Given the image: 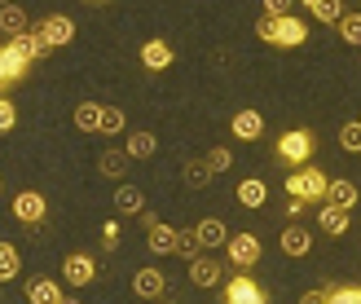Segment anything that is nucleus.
<instances>
[{"instance_id": "nucleus-1", "label": "nucleus", "mask_w": 361, "mask_h": 304, "mask_svg": "<svg viewBox=\"0 0 361 304\" xmlns=\"http://www.w3.org/2000/svg\"><path fill=\"white\" fill-rule=\"evenodd\" d=\"M286 190H291L295 203H326L331 199V176L322 168H313V164H304V168H295L286 176Z\"/></svg>"}, {"instance_id": "nucleus-2", "label": "nucleus", "mask_w": 361, "mask_h": 304, "mask_svg": "<svg viewBox=\"0 0 361 304\" xmlns=\"http://www.w3.org/2000/svg\"><path fill=\"white\" fill-rule=\"evenodd\" d=\"M313 150H317V137H313L309 128H291V133H282V141H278L282 164H291V168H304Z\"/></svg>"}, {"instance_id": "nucleus-3", "label": "nucleus", "mask_w": 361, "mask_h": 304, "mask_svg": "<svg viewBox=\"0 0 361 304\" xmlns=\"http://www.w3.org/2000/svg\"><path fill=\"white\" fill-rule=\"evenodd\" d=\"M225 304H269V296H264V287H260L256 278H247L238 269V274L225 282Z\"/></svg>"}, {"instance_id": "nucleus-4", "label": "nucleus", "mask_w": 361, "mask_h": 304, "mask_svg": "<svg viewBox=\"0 0 361 304\" xmlns=\"http://www.w3.org/2000/svg\"><path fill=\"white\" fill-rule=\"evenodd\" d=\"M225 256H229L233 269H243V274H247L251 265L260 260V238H256V234H233L229 247H225Z\"/></svg>"}, {"instance_id": "nucleus-5", "label": "nucleus", "mask_w": 361, "mask_h": 304, "mask_svg": "<svg viewBox=\"0 0 361 304\" xmlns=\"http://www.w3.org/2000/svg\"><path fill=\"white\" fill-rule=\"evenodd\" d=\"M0 58H5V71H9V80H13V84H23V80H27V71L35 66V58L27 53L23 40H9L5 49H0Z\"/></svg>"}, {"instance_id": "nucleus-6", "label": "nucleus", "mask_w": 361, "mask_h": 304, "mask_svg": "<svg viewBox=\"0 0 361 304\" xmlns=\"http://www.w3.org/2000/svg\"><path fill=\"white\" fill-rule=\"evenodd\" d=\"M44 212H49V203H44V194L40 190H23L13 199V217L23 221V225H40L44 221Z\"/></svg>"}, {"instance_id": "nucleus-7", "label": "nucleus", "mask_w": 361, "mask_h": 304, "mask_svg": "<svg viewBox=\"0 0 361 304\" xmlns=\"http://www.w3.org/2000/svg\"><path fill=\"white\" fill-rule=\"evenodd\" d=\"M62 278L71 282V287H88V282L97 278V260H93V256H84V252L66 256V260H62Z\"/></svg>"}, {"instance_id": "nucleus-8", "label": "nucleus", "mask_w": 361, "mask_h": 304, "mask_svg": "<svg viewBox=\"0 0 361 304\" xmlns=\"http://www.w3.org/2000/svg\"><path fill=\"white\" fill-rule=\"evenodd\" d=\"M190 282H194V287H221V282H225V265L207 260V252H203L198 260H190Z\"/></svg>"}, {"instance_id": "nucleus-9", "label": "nucleus", "mask_w": 361, "mask_h": 304, "mask_svg": "<svg viewBox=\"0 0 361 304\" xmlns=\"http://www.w3.org/2000/svg\"><path fill=\"white\" fill-rule=\"evenodd\" d=\"M172 62H176V49L168 40H146L141 44V66L146 71H168Z\"/></svg>"}, {"instance_id": "nucleus-10", "label": "nucleus", "mask_w": 361, "mask_h": 304, "mask_svg": "<svg viewBox=\"0 0 361 304\" xmlns=\"http://www.w3.org/2000/svg\"><path fill=\"white\" fill-rule=\"evenodd\" d=\"M194 234H198V243H203V252H216V247H229V229H225V221H216V217H207V221H198L194 225Z\"/></svg>"}, {"instance_id": "nucleus-11", "label": "nucleus", "mask_w": 361, "mask_h": 304, "mask_svg": "<svg viewBox=\"0 0 361 304\" xmlns=\"http://www.w3.org/2000/svg\"><path fill=\"white\" fill-rule=\"evenodd\" d=\"M317 225H322V229H326V234H331V238H344V234H348V225H353V221H348V207H335V203H322V212H317Z\"/></svg>"}, {"instance_id": "nucleus-12", "label": "nucleus", "mask_w": 361, "mask_h": 304, "mask_svg": "<svg viewBox=\"0 0 361 304\" xmlns=\"http://www.w3.org/2000/svg\"><path fill=\"white\" fill-rule=\"evenodd\" d=\"M31 23H27V9L23 5H0V35H9V40H18V35H27Z\"/></svg>"}, {"instance_id": "nucleus-13", "label": "nucleus", "mask_w": 361, "mask_h": 304, "mask_svg": "<svg viewBox=\"0 0 361 304\" xmlns=\"http://www.w3.org/2000/svg\"><path fill=\"white\" fill-rule=\"evenodd\" d=\"M229 128H233V137H238V141H260L264 119H260V111H238V115L229 119Z\"/></svg>"}, {"instance_id": "nucleus-14", "label": "nucleus", "mask_w": 361, "mask_h": 304, "mask_svg": "<svg viewBox=\"0 0 361 304\" xmlns=\"http://www.w3.org/2000/svg\"><path fill=\"white\" fill-rule=\"evenodd\" d=\"M133 291H137L141 300H154V296L168 291V278L159 274V269H137V274H133Z\"/></svg>"}, {"instance_id": "nucleus-15", "label": "nucleus", "mask_w": 361, "mask_h": 304, "mask_svg": "<svg viewBox=\"0 0 361 304\" xmlns=\"http://www.w3.org/2000/svg\"><path fill=\"white\" fill-rule=\"evenodd\" d=\"M40 27H44V35L53 40V49H62V44H71V40H75V23H71L66 13H49Z\"/></svg>"}, {"instance_id": "nucleus-16", "label": "nucleus", "mask_w": 361, "mask_h": 304, "mask_svg": "<svg viewBox=\"0 0 361 304\" xmlns=\"http://www.w3.org/2000/svg\"><path fill=\"white\" fill-rule=\"evenodd\" d=\"M304 44V23L295 13H282V23H278V40L274 49H300Z\"/></svg>"}, {"instance_id": "nucleus-17", "label": "nucleus", "mask_w": 361, "mask_h": 304, "mask_svg": "<svg viewBox=\"0 0 361 304\" xmlns=\"http://www.w3.org/2000/svg\"><path fill=\"white\" fill-rule=\"evenodd\" d=\"M146 243H150V252L154 256H164V252H176V243H180V229H172V225H150V234H146Z\"/></svg>"}, {"instance_id": "nucleus-18", "label": "nucleus", "mask_w": 361, "mask_h": 304, "mask_svg": "<svg viewBox=\"0 0 361 304\" xmlns=\"http://www.w3.org/2000/svg\"><path fill=\"white\" fill-rule=\"evenodd\" d=\"M282 252H286V256H309V252H313L309 229H304V225H286V229H282Z\"/></svg>"}, {"instance_id": "nucleus-19", "label": "nucleus", "mask_w": 361, "mask_h": 304, "mask_svg": "<svg viewBox=\"0 0 361 304\" xmlns=\"http://www.w3.org/2000/svg\"><path fill=\"white\" fill-rule=\"evenodd\" d=\"M128 164H133V154H128V150H102L97 172H102V176H111V181H119V176L128 172Z\"/></svg>"}, {"instance_id": "nucleus-20", "label": "nucleus", "mask_w": 361, "mask_h": 304, "mask_svg": "<svg viewBox=\"0 0 361 304\" xmlns=\"http://www.w3.org/2000/svg\"><path fill=\"white\" fill-rule=\"evenodd\" d=\"M264 199H269V186L260 181V176H247V181H238V203L243 207H264Z\"/></svg>"}, {"instance_id": "nucleus-21", "label": "nucleus", "mask_w": 361, "mask_h": 304, "mask_svg": "<svg viewBox=\"0 0 361 304\" xmlns=\"http://www.w3.org/2000/svg\"><path fill=\"white\" fill-rule=\"evenodd\" d=\"M62 291H58V282L53 278H31L27 282V304H58Z\"/></svg>"}, {"instance_id": "nucleus-22", "label": "nucleus", "mask_w": 361, "mask_h": 304, "mask_svg": "<svg viewBox=\"0 0 361 304\" xmlns=\"http://www.w3.org/2000/svg\"><path fill=\"white\" fill-rule=\"evenodd\" d=\"M115 212H123V217H141V212H146V194H141L137 186L115 190Z\"/></svg>"}, {"instance_id": "nucleus-23", "label": "nucleus", "mask_w": 361, "mask_h": 304, "mask_svg": "<svg viewBox=\"0 0 361 304\" xmlns=\"http://www.w3.org/2000/svg\"><path fill=\"white\" fill-rule=\"evenodd\" d=\"M102 115H106V106L80 102V106H75V128H80V133H102Z\"/></svg>"}, {"instance_id": "nucleus-24", "label": "nucleus", "mask_w": 361, "mask_h": 304, "mask_svg": "<svg viewBox=\"0 0 361 304\" xmlns=\"http://www.w3.org/2000/svg\"><path fill=\"white\" fill-rule=\"evenodd\" d=\"M357 199H361V190L353 186V181H344V176H339V181H331V199L326 203H335V207H357Z\"/></svg>"}, {"instance_id": "nucleus-25", "label": "nucleus", "mask_w": 361, "mask_h": 304, "mask_svg": "<svg viewBox=\"0 0 361 304\" xmlns=\"http://www.w3.org/2000/svg\"><path fill=\"white\" fill-rule=\"evenodd\" d=\"M18 40L27 44V53H31L35 62H40V58H49V53H53V40H49V35H44V27H31L27 35H18Z\"/></svg>"}, {"instance_id": "nucleus-26", "label": "nucleus", "mask_w": 361, "mask_h": 304, "mask_svg": "<svg viewBox=\"0 0 361 304\" xmlns=\"http://www.w3.org/2000/svg\"><path fill=\"white\" fill-rule=\"evenodd\" d=\"M212 176H216V172H212V168L203 164V159H190V164L180 168V181H185L190 190H203V186L212 181Z\"/></svg>"}, {"instance_id": "nucleus-27", "label": "nucleus", "mask_w": 361, "mask_h": 304, "mask_svg": "<svg viewBox=\"0 0 361 304\" xmlns=\"http://www.w3.org/2000/svg\"><path fill=\"white\" fill-rule=\"evenodd\" d=\"M18 269H23V260H18V247L0 243V282H13Z\"/></svg>"}, {"instance_id": "nucleus-28", "label": "nucleus", "mask_w": 361, "mask_h": 304, "mask_svg": "<svg viewBox=\"0 0 361 304\" xmlns=\"http://www.w3.org/2000/svg\"><path fill=\"white\" fill-rule=\"evenodd\" d=\"M123 150H128L133 159H150V154L159 150V141H154V133H133V137H128V146H123Z\"/></svg>"}, {"instance_id": "nucleus-29", "label": "nucleus", "mask_w": 361, "mask_h": 304, "mask_svg": "<svg viewBox=\"0 0 361 304\" xmlns=\"http://www.w3.org/2000/svg\"><path fill=\"white\" fill-rule=\"evenodd\" d=\"M317 23H326V27H339V18H344V0H322V5L313 9Z\"/></svg>"}, {"instance_id": "nucleus-30", "label": "nucleus", "mask_w": 361, "mask_h": 304, "mask_svg": "<svg viewBox=\"0 0 361 304\" xmlns=\"http://www.w3.org/2000/svg\"><path fill=\"white\" fill-rule=\"evenodd\" d=\"M278 23H282V13H260V18H256V35H260L264 44L278 40Z\"/></svg>"}, {"instance_id": "nucleus-31", "label": "nucleus", "mask_w": 361, "mask_h": 304, "mask_svg": "<svg viewBox=\"0 0 361 304\" xmlns=\"http://www.w3.org/2000/svg\"><path fill=\"white\" fill-rule=\"evenodd\" d=\"M339 146L353 150V154H361V119H353V123H344V128H339Z\"/></svg>"}, {"instance_id": "nucleus-32", "label": "nucleus", "mask_w": 361, "mask_h": 304, "mask_svg": "<svg viewBox=\"0 0 361 304\" xmlns=\"http://www.w3.org/2000/svg\"><path fill=\"white\" fill-rule=\"evenodd\" d=\"M339 35H344L348 44H361V13H344V18H339Z\"/></svg>"}, {"instance_id": "nucleus-33", "label": "nucleus", "mask_w": 361, "mask_h": 304, "mask_svg": "<svg viewBox=\"0 0 361 304\" xmlns=\"http://www.w3.org/2000/svg\"><path fill=\"white\" fill-rule=\"evenodd\" d=\"M176 252L185 256V260H198V256H203V243H198V234H194V229H185V234H180Z\"/></svg>"}, {"instance_id": "nucleus-34", "label": "nucleus", "mask_w": 361, "mask_h": 304, "mask_svg": "<svg viewBox=\"0 0 361 304\" xmlns=\"http://www.w3.org/2000/svg\"><path fill=\"white\" fill-rule=\"evenodd\" d=\"M203 164H207V168H212V172H225V168H229V164H233V154H229V150H225V146H212V150H207V154H203Z\"/></svg>"}, {"instance_id": "nucleus-35", "label": "nucleus", "mask_w": 361, "mask_h": 304, "mask_svg": "<svg viewBox=\"0 0 361 304\" xmlns=\"http://www.w3.org/2000/svg\"><path fill=\"white\" fill-rule=\"evenodd\" d=\"M102 133H106V137L123 133V111H119V106H106V115H102Z\"/></svg>"}, {"instance_id": "nucleus-36", "label": "nucleus", "mask_w": 361, "mask_h": 304, "mask_svg": "<svg viewBox=\"0 0 361 304\" xmlns=\"http://www.w3.org/2000/svg\"><path fill=\"white\" fill-rule=\"evenodd\" d=\"M331 304H361V287H335Z\"/></svg>"}, {"instance_id": "nucleus-37", "label": "nucleus", "mask_w": 361, "mask_h": 304, "mask_svg": "<svg viewBox=\"0 0 361 304\" xmlns=\"http://www.w3.org/2000/svg\"><path fill=\"white\" fill-rule=\"evenodd\" d=\"M18 123V111H13V102L9 97H0V133H9Z\"/></svg>"}, {"instance_id": "nucleus-38", "label": "nucleus", "mask_w": 361, "mask_h": 304, "mask_svg": "<svg viewBox=\"0 0 361 304\" xmlns=\"http://www.w3.org/2000/svg\"><path fill=\"white\" fill-rule=\"evenodd\" d=\"M295 304H331V291H304Z\"/></svg>"}, {"instance_id": "nucleus-39", "label": "nucleus", "mask_w": 361, "mask_h": 304, "mask_svg": "<svg viewBox=\"0 0 361 304\" xmlns=\"http://www.w3.org/2000/svg\"><path fill=\"white\" fill-rule=\"evenodd\" d=\"M102 238H106V247H119V225H115V221H106V229H102Z\"/></svg>"}, {"instance_id": "nucleus-40", "label": "nucleus", "mask_w": 361, "mask_h": 304, "mask_svg": "<svg viewBox=\"0 0 361 304\" xmlns=\"http://www.w3.org/2000/svg\"><path fill=\"white\" fill-rule=\"evenodd\" d=\"M286 5L291 0H264V13H286Z\"/></svg>"}, {"instance_id": "nucleus-41", "label": "nucleus", "mask_w": 361, "mask_h": 304, "mask_svg": "<svg viewBox=\"0 0 361 304\" xmlns=\"http://www.w3.org/2000/svg\"><path fill=\"white\" fill-rule=\"evenodd\" d=\"M5 88H13V80H9V71H5V58H0V97H5Z\"/></svg>"}, {"instance_id": "nucleus-42", "label": "nucleus", "mask_w": 361, "mask_h": 304, "mask_svg": "<svg viewBox=\"0 0 361 304\" xmlns=\"http://www.w3.org/2000/svg\"><path fill=\"white\" fill-rule=\"evenodd\" d=\"M300 5H304V9H309V13H313V9L322 5V0H300Z\"/></svg>"}, {"instance_id": "nucleus-43", "label": "nucleus", "mask_w": 361, "mask_h": 304, "mask_svg": "<svg viewBox=\"0 0 361 304\" xmlns=\"http://www.w3.org/2000/svg\"><path fill=\"white\" fill-rule=\"evenodd\" d=\"M58 304H80V300H75V296H62V300H58Z\"/></svg>"}, {"instance_id": "nucleus-44", "label": "nucleus", "mask_w": 361, "mask_h": 304, "mask_svg": "<svg viewBox=\"0 0 361 304\" xmlns=\"http://www.w3.org/2000/svg\"><path fill=\"white\" fill-rule=\"evenodd\" d=\"M0 5H13V0H0Z\"/></svg>"}]
</instances>
